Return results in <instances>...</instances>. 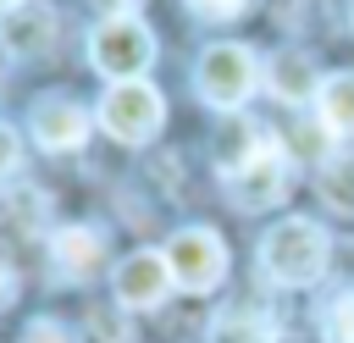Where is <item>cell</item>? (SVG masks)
Instances as JSON below:
<instances>
[{
	"label": "cell",
	"mask_w": 354,
	"mask_h": 343,
	"mask_svg": "<svg viewBox=\"0 0 354 343\" xmlns=\"http://www.w3.org/2000/svg\"><path fill=\"white\" fill-rule=\"evenodd\" d=\"M326 254H332L326 232H321L315 221H304V216L277 221V227L260 238V266H266V277L282 282V288H310V282L326 271Z\"/></svg>",
	"instance_id": "1"
},
{
	"label": "cell",
	"mask_w": 354,
	"mask_h": 343,
	"mask_svg": "<svg viewBox=\"0 0 354 343\" xmlns=\"http://www.w3.org/2000/svg\"><path fill=\"white\" fill-rule=\"evenodd\" d=\"M88 61H94L111 83L144 77L149 61H155V33H149L138 17H105V22L88 33Z\"/></svg>",
	"instance_id": "2"
},
{
	"label": "cell",
	"mask_w": 354,
	"mask_h": 343,
	"mask_svg": "<svg viewBox=\"0 0 354 343\" xmlns=\"http://www.w3.org/2000/svg\"><path fill=\"white\" fill-rule=\"evenodd\" d=\"M166 122V100L144 83V77H127V83H111L105 100H100V127L122 144H144L155 138Z\"/></svg>",
	"instance_id": "3"
},
{
	"label": "cell",
	"mask_w": 354,
	"mask_h": 343,
	"mask_svg": "<svg viewBox=\"0 0 354 343\" xmlns=\"http://www.w3.org/2000/svg\"><path fill=\"white\" fill-rule=\"evenodd\" d=\"M194 83H199V94H205L216 111H238V105L254 94V83H260V66H254L249 44H210V50L199 55V72H194Z\"/></svg>",
	"instance_id": "4"
},
{
	"label": "cell",
	"mask_w": 354,
	"mask_h": 343,
	"mask_svg": "<svg viewBox=\"0 0 354 343\" xmlns=\"http://www.w3.org/2000/svg\"><path fill=\"white\" fill-rule=\"evenodd\" d=\"M166 266H171V282L183 293H210L221 277H227V243L210 232V227H183L171 232V243L160 249Z\"/></svg>",
	"instance_id": "5"
},
{
	"label": "cell",
	"mask_w": 354,
	"mask_h": 343,
	"mask_svg": "<svg viewBox=\"0 0 354 343\" xmlns=\"http://www.w3.org/2000/svg\"><path fill=\"white\" fill-rule=\"evenodd\" d=\"M227 183H232V199H238L243 210H271V205L288 194V183H293V166H288L282 144H277V138H266V144H260V155H254L243 172H232Z\"/></svg>",
	"instance_id": "6"
},
{
	"label": "cell",
	"mask_w": 354,
	"mask_h": 343,
	"mask_svg": "<svg viewBox=\"0 0 354 343\" xmlns=\"http://www.w3.org/2000/svg\"><path fill=\"white\" fill-rule=\"evenodd\" d=\"M116 304H127V310H155L177 282H171V266H166V254L160 249H138V254H127L122 266H116Z\"/></svg>",
	"instance_id": "7"
},
{
	"label": "cell",
	"mask_w": 354,
	"mask_h": 343,
	"mask_svg": "<svg viewBox=\"0 0 354 343\" xmlns=\"http://www.w3.org/2000/svg\"><path fill=\"white\" fill-rule=\"evenodd\" d=\"M28 133H33L39 149H55V155L61 149H77L88 138V111L77 100H66V94H44L33 105V116H28Z\"/></svg>",
	"instance_id": "8"
},
{
	"label": "cell",
	"mask_w": 354,
	"mask_h": 343,
	"mask_svg": "<svg viewBox=\"0 0 354 343\" xmlns=\"http://www.w3.org/2000/svg\"><path fill=\"white\" fill-rule=\"evenodd\" d=\"M55 33H61V17L50 6H39V0H22L17 11L0 17V44L11 55H44L55 44Z\"/></svg>",
	"instance_id": "9"
},
{
	"label": "cell",
	"mask_w": 354,
	"mask_h": 343,
	"mask_svg": "<svg viewBox=\"0 0 354 343\" xmlns=\"http://www.w3.org/2000/svg\"><path fill=\"white\" fill-rule=\"evenodd\" d=\"M50 254H55L61 277L88 282V277L105 266V232H100V227H61L55 243H50Z\"/></svg>",
	"instance_id": "10"
},
{
	"label": "cell",
	"mask_w": 354,
	"mask_h": 343,
	"mask_svg": "<svg viewBox=\"0 0 354 343\" xmlns=\"http://www.w3.org/2000/svg\"><path fill=\"white\" fill-rule=\"evenodd\" d=\"M266 89H271L277 100H288V105H304V100L321 94V72H315V61H310L304 50H282V55H271V66H266Z\"/></svg>",
	"instance_id": "11"
},
{
	"label": "cell",
	"mask_w": 354,
	"mask_h": 343,
	"mask_svg": "<svg viewBox=\"0 0 354 343\" xmlns=\"http://www.w3.org/2000/svg\"><path fill=\"white\" fill-rule=\"evenodd\" d=\"M271 133L266 127H254L249 116H227L221 122V133H216V166L232 177V172H243L254 155H260V144H266Z\"/></svg>",
	"instance_id": "12"
},
{
	"label": "cell",
	"mask_w": 354,
	"mask_h": 343,
	"mask_svg": "<svg viewBox=\"0 0 354 343\" xmlns=\"http://www.w3.org/2000/svg\"><path fill=\"white\" fill-rule=\"evenodd\" d=\"M315 116L332 138H348L354 133V72H332L321 77V94H315Z\"/></svg>",
	"instance_id": "13"
},
{
	"label": "cell",
	"mask_w": 354,
	"mask_h": 343,
	"mask_svg": "<svg viewBox=\"0 0 354 343\" xmlns=\"http://www.w3.org/2000/svg\"><path fill=\"white\" fill-rule=\"evenodd\" d=\"M205 343H277V326H271L260 310H243V304H232V310H221V315L210 321Z\"/></svg>",
	"instance_id": "14"
},
{
	"label": "cell",
	"mask_w": 354,
	"mask_h": 343,
	"mask_svg": "<svg viewBox=\"0 0 354 343\" xmlns=\"http://www.w3.org/2000/svg\"><path fill=\"white\" fill-rule=\"evenodd\" d=\"M321 199L332 210H354V149H343L321 166Z\"/></svg>",
	"instance_id": "15"
},
{
	"label": "cell",
	"mask_w": 354,
	"mask_h": 343,
	"mask_svg": "<svg viewBox=\"0 0 354 343\" xmlns=\"http://www.w3.org/2000/svg\"><path fill=\"white\" fill-rule=\"evenodd\" d=\"M321 343H354V288L321 304Z\"/></svg>",
	"instance_id": "16"
},
{
	"label": "cell",
	"mask_w": 354,
	"mask_h": 343,
	"mask_svg": "<svg viewBox=\"0 0 354 343\" xmlns=\"http://www.w3.org/2000/svg\"><path fill=\"white\" fill-rule=\"evenodd\" d=\"M194 17H205V22H232V17H243V6L249 0H183Z\"/></svg>",
	"instance_id": "17"
},
{
	"label": "cell",
	"mask_w": 354,
	"mask_h": 343,
	"mask_svg": "<svg viewBox=\"0 0 354 343\" xmlns=\"http://www.w3.org/2000/svg\"><path fill=\"white\" fill-rule=\"evenodd\" d=\"M22 343H72V337H66V326H61V321H28Z\"/></svg>",
	"instance_id": "18"
},
{
	"label": "cell",
	"mask_w": 354,
	"mask_h": 343,
	"mask_svg": "<svg viewBox=\"0 0 354 343\" xmlns=\"http://www.w3.org/2000/svg\"><path fill=\"white\" fill-rule=\"evenodd\" d=\"M17 160H22V144H17V133H11L6 122H0V183H6L11 172H17Z\"/></svg>",
	"instance_id": "19"
},
{
	"label": "cell",
	"mask_w": 354,
	"mask_h": 343,
	"mask_svg": "<svg viewBox=\"0 0 354 343\" xmlns=\"http://www.w3.org/2000/svg\"><path fill=\"white\" fill-rule=\"evenodd\" d=\"M105 17H133V0H94Z\"/></svg>",
	"instance_id": "20"
},
{
	"label": "cell",
	"mask_w": 354,
	"mask_h": 343,
	"mask_svg": "<svg viewBox=\"0 0 354 343\" xmlns=\"http://www.w3.org/2000/svg\"><path fill=\"white\" fill-rule=\"evenodd\" d=\"M17 6H22V0H0V17H6V11H17Z\"/></svg>",
	"instance_id": "21"
},
{
	"label": "cell",
	"mask_w": 354,
	"mask_h": 343,
	"mask_svg": "<svg viewBox=\"0 0 354 343\" xmlns=\"http://www.w3.org/2000/svg\"><path fill=\"white\" fill-rule=\"evenodd\" d=\"M0 293H6V271H0Z\"/></svg>",
	"instance_id": "22"
}]
</instances>
